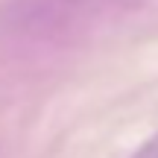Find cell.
I'll return each mask as SVG.
<instances>
[{
	"mask_svg": "<svg viewBox=\"0 0 158 158\" xmlns=\"http://www.w3.org/2000/svg\"><path fill=\"white\" fill-rule=\"evenodd\" d=\"M132 158H158V132H155V135H149L147 141L135 149V155H132Z\"/></svg>",
	"mask_w": 158,
	"mask_h": 158,
	"instance_id": "1",
	"label": "cell"
}]
</instances>
